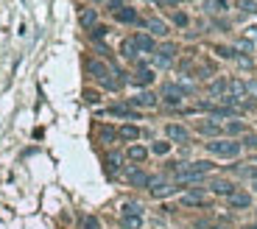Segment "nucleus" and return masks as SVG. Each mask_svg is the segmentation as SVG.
<instances>
[{
    "label": "nucleus",
    "instance_id": "nucleus-39",
    "mask_svg": "<svg viewBox=\"0 0 257 229\" xmlns=\"http://www.w3.org/2000/svg\"><path fill=\"white\" fill-rule=\"evenodd\" d=\"M255 193H257V179H255Z\"/></svg>",
    "mask_w": 257,
    "mask_h": 229
},
{
    "label": "nucleus",
    "instance_id": "nucleus-24",
    "mask_svg": "<svg viewBox=\"0 0 257 229\" xmlns=\"http://www.w3.org/2000/svg\"><path fill=\"white\" fill-rule=\"evenodd\" d=\"M126 154H128V159H134V162H143V159L148 157V151H145L143 145H131V148H128Z\"/></svg>",
    "mask_w": 257,
    "mask_h": 229
},
{
    "label": "nucleus",
    "instance_id": "nucleus-6",
    "mask_svg": "<svg viewBox=\"0 0 257 229\" xmlns=\"http://www.w3.org/2000/svg\"><path fill=\"white\" fill-rule=\"evenodd\" d=\"M165 134H168V140H173V143H187V140H190L187 129L179 126V123H168V126H165Z\"/></svg>",
    "mask_w": 257,
    "mask_h": 229
},
{
    "label": "nucleus",
    "instance_id": "nucleus-26",
    "mask_svg": "<svg viewBox=\"0 0 257 229\" xmlns=\"http://www.w3.org/2000/svg\"><path fill=\"white\" fill-rule=\"evenodd\" d=\"M107 171L109 173L121 171V154H109V157H107Z\"/></svg>",
    "mask_w": 257,
    "mask_h": 229
},
{
    "label": "nucleus",
    "instance_id": "nucleus-21",
    "mask_svg": "<svg viewBox=\"0 0 257 229\" xmlns=\"http://www.w3.org/2000/svg\"><path fill=\"white\" fill-rule=\"evenodd\" d=\"M79 20H81V25H84V28H93L95 22H98V14H95V8H84Z\"/></svg>",
    "mask_w": 257,
    "mask_h": 229
},
{
    "label": "nucleus",
    "instance_id": "nucleus-29",
    "mask_svg": "<svg viewBox=\"0 0 257 229\" xmlns=\"http://www.w3.org/2000/svg\"><path fill=\"white\" fill-rule=\"evenodd\" d=\"M238 8L246 11V14H252V11H257V3L255 0H238Z\"/></svg>",
    "mask_w": 257,
    "mask_h": 229
},
{
    "label": "nucleus",
    "instance_id": "nucleus-7",
    "mask_svg": "<svg viewBox=\"0 0 257 229\" xmlns=\"http://www.w3.org/2000/svg\"><path fill=\"white\" fill-rule=\"evenodd\" d=\"M148 190H151V196H154V199H162V196L173 193L176 187H173V185H168V182H165V179H159V176H157V179H151Z\"/></svg>",
    "mask_w": 257,
    "mask_h": 229
},
{
    "label": "nucleus",
    "instance_id": "nucleus-19",
    "mask_svg": "<svg viewBox=\"0 0 257 229\" xmlns=\"http://www.w3.org/2000/svg\"><path fill=\"white\" fill-rule=\"evenodd\" d=\"M151 81H154V73H151L148 67H140V70L134 73V84H140V87H148Z\"/></svg>",
    "mask_w": 257,
    "mask_h": 229
},
{
    "label": "nucleus",
    "instance_id": "nucleus-17",
    "mask_svg": "<svg viewBox=\"0 0 257 229\" xmlns=\"http://www.w3.org/2000/svg\"><path fill=\"white\" fill-rule=\"evenodd\" d=\"M134 107H157V95L154 93H140L137 98H131Z\"/></svg>",
    "mask_w": 257,
    "mask_h": 229
},
{
    "label": "nucleus",
    "instance_id": "nucleus-38",
    "mask_svg": "<svg viewBox=\"0 0 257 229\" xmlns=\"http://www.w3.org/2000/svg\"><path fill=\"white\" fill-rule=\"evenodd\" d=\"M243 229H257V227H255V224H246V227H243Z\"/></svg>",
    "mask_w": 257,
    "mask_h": 229
},
{
    "label": "nucleus",
    "instance_id": "nucleus-18",
    "mask_svg": "<svg viewBox=\"0 0 257 229\" xmlns=\"http://www.w3.org/2000/svg\"><path fill=\"white\" fill-rule=\"evenodd\" d=\"M157 53H159V56H157V62H159V65H168V62L173 59V53H176V45H171V42H168V45H162V48H159Z\"/></svg>",
    "mask_w": 257,
    "mask_h": 229
},
{
    "label": "nucleus",
    "instance_id": "nucleus-25",
    "mask_svg": "<svg viewBox=\"0 0 257 229\" xmlns=\"http://www.w3.org/2000/svg\"><path fill=\"white\" fill-rule=\"evenodd\" d=\"M81 229H101V221L95 218V215H81Z\"/></svg>",
    "mask_w": 257,
    "mask_h": 229
},
{
    "label": "nucleus",
    "instance_id": "nucleus-16",
    "mask_svg": "<svg viewBox=\"0 0 257 229\" xmlns=\"http://www.w3.org/2000/svg\"><path fill=\"white\" fill-rule=\"evenodd\" d=\"M145 28H148L154 36H165V34H168V25H165L162 20H157V17H151V20L145 22Z\"/></svg>",
    "mask_w": 257,
    "mask_h": 229
},
{
    "label": "nucleus",
    "instance_id": "nucleus-2",
    "mask_svg": "<svg viewBox=\"0 0 257 229\" xmlns=\"http://www.w3.org/2000/svg\"><path fill=\"white\" fill-rule=\"evenodd\" d=\"M121 224L123 229H143V207L140 204H123L121 210Z\"/></svg>",
    "mask_w": 257,
    "mask_h": 229
},
{
    "label": "nucleus",
    "instance_id": "nucleus-12",
    "mask_svg": "<svg viewBox=\"0 0 257 229\" xmlns=\"http://www.w3.org/2000/svg\"><path fill=\"white\" fill-rule=\"evenodd\" d=\"M109 114H115V117H128V120H137V112L131 107H126V104H115V107H109Z\"/></svg>",
    "mask_w": 257,
    "mask_h": 229
},
{
    "label": "nucleus",
    "instance_id": "nucleus-3",
    "mask_svg": "<svg viewBox=\"0 0 257 229\" xmlns=\"http://www.w3.org/2000/svg\"><path fill=\"white\" fill-rule=\"evenodd\" d=\"M210 154H215V157H224V159H235L238 154H241L243 145L238 143V140H213V143H207Z\"/></svg>",
    "mask_w": 257,
    "mask_h": 229
},
{
    "label": "nucleus",
    "instance_id": "nucleus-23",
    "mask_svg": "<svg viewBox=\"0 0 257 229\" xmlns=\"http://www.w3.org/2000/svg\"><path fill=\"white\" fill-rule=\"evenodd\" d=\"M118 134H121L123 140H137V137H140V129H137V126H131V123H126V126H121V131H118Z\"/></svg>",
    "mask_w": 257,
    "mask_h": 229
},
{
    "label": "nucleus",
    "instance_id": "nucleus-8",
    "mask_svg": "<svg viewBox=\"0 0 257 229\" xmlns=\"http://www.w3.org/2000/svg\"><path fill=\"white\" fill-rule=\"evenodd\" d=\"M182 204H185V207H204V204H207V196L201 193V190H187V193L182 196Z\"/></svg>",
    "mask_w": 257,
    "mask_h": 229
},
{
    "label": "nucleus",
    "instance_id": "nucleus-14",
    "mask_svg": "<svg viewBox=\"0 0 257 229\" xmlns=\"http://www.w3.org/2000/svg\"><path fill=\"white\" fill-rule=\"evenodd\" d=\"M115 20H118V22H137L140 17H137V8L123 6V8H118V11H115Z\"/></svg>",
    "mask_w": 257,
    "mask_h": 229
},
{
    "label": "nucleus",
    "instance_id": "nucleus-37",
    "mask_svg": "<svg viewBox=\"0 0 257 229\" xmlns=\"http://www.w3.org/2000/svg\"><path fill=\"white\" fill-rule=\"evenodd\" d=\"M165 6H179V3H182V0H162Z\"/></svg>",
    "mask_w": 257,
    "mask_h": 229
},
{
    "label": "nucleus",
    "instance_id": "nucleus-33",
    "mask_svg": "<svg viewBox=\"0 0 257 229\" xmlns=\"http://www.w3.org/2000/svg\"><path fill=\"white\" fill-rule=\"evenodd\" d=\"M207 6H213L215 11H224V8H227V0H210Z\"/></svg>",
    "mask_w": 257,
    "mask_h": 229
},
{
    "label": "nucleus",
    "instance_id": "nucleus-15",
    "mask_svg": "<svg viewBox=\"0 0 257 229\" xmlns=\"http://www.w3.org/2000/svg\"><path fill=\"white\" fill-rule=\"evenodd\" d=\"M128 182H131L134 187H148L151 185V176L145 171H131V173H128Z\"/></svg>",
    "mask_w": 257,
    "mask_h": 229
},
{
    "label": "nucleus",
    "instance_id": "nucleus-28",
    "mask_svg": "<svg viewBox=\"0 0 257 229\" xmlns=\"http://www.w3.org/2000/svg\"><path fill=\"white\" fill-rule=\"evenodd\" d=\"M246 131V126H243L241 120H229L227 123V134H243Z\"/></svg>",
    "mask_w": 257,
    "mask_h": 229
},
{
    "label": "nucleus",
    "instance_id": "nucleus-1",
    "mask_svg": "<svg viewBox=\"0 0 257 229\" xmlns=\"http://www.w3.org/2000/svg\"><path fill=\"white\" fill-rule=\"evenodd\" d=\"M213 171V162H207V159H196V162H187V165H176V176L179 182H196L201 179L204 173Z\"/></svg>",
    "mask_w": 257,
    "mask_h": 229
},
{
    "label": "nucleus",
    "instance_id": "nucleus-36",
    "mask_svg": "<svg viewBox=\"0 0 257 229\" xmlns=\"http://www.w3.org/2000/svg\"><path fill=\"white\" fill-rule=\"evenodd\" d=\"M84 101H87V104H95V101H98V95H95V93H90V90H87V93H84Z\"/></svg>",
    "mask_w": 257,
    "mask_h": 229
},
{
    "label": "nucleus",
    "instance_id": "nucleus-40",
    "mask_svg": "<svg viewBox=\"0 0 257 229\" xmlns=\"http://www.w3.org/2000/svg\"><path fill=\"white\" fill-rule=\"evenodd\" d=\"M255 179H257V173H255Z\"/></svg>",
    "mask_w": 257,
    "mask_h": 229
},
{
    "label": "nucleus",
    "instance_id": "nucleus-34",
    "mask_svg": "<svg viewBox=\"0 0 257 229\" xmlns=\"http://www.w3.org/2000/svg\"><path fill=\"white\" fill-rule=\"evenodd\" d=\"M93 36H95V39H104V36H107V28H104V25H95V28H93Z\"/></svg>",
    "mask_w": 257,
    "mask_h": 229
},
{
    "label": "nucleus",
    "instance_id": "nucleus-13",
    "mask_svg": "<svg viewBox=\"0 0 257 229\" xmlns=\"http://www.w3.org/2000/svg\"><path fill=\"white\" fill-rule=\"evenodd\" d=\"M210 187H213V193H221V196H232V193H235V185H232V182H227V179L210 182Z\"/></svg>",
    "mask_w": 257,
    "mask_h": 229
},
{
    "label": "nucleus",
    "instance_id": "nucleus-35",
    "mask_svg": "<svg viewBox=\"0 0 257 229\" xmlns=\"http://www.w3.org/2000/svg\"><path fill=\"white\" fill-rule=\"evenodd\" d=\"M246 93H249V95H255V98H257V81H249V84H246Z\"/></svg>",
    "mask_w": 257,
    "mask_h": 229
},
{
    "label": "nucleus",
    "instance_id": "nucleus-27",
    "mask_svg": "<svg viewBox=\"0 0 257 229\" xmlns=\"http://www.w3.org/2000/svg\"><path fill=\"white\" fill-rule=\"evenodd\" d=\"M121 53H123L126 59H134V56H137V48H134V42H131V39H126V42L121 45Z\"/></svg>",
    "mask_w": 257,
    "mask_h": 229
},
{
    "label": "nucleus",
    "instance_id": "nucleus-32",
    "mask_svg": "<svg viewBox=\"0 0 257 229\" xmlns=\"http://www.w3.org/2000/svg\"><path fill=\"white\" fill-rule=\"evenodd\" d=\"M173 22H176V25H187V14L185 11H176V14H173Z\"/></svg>",
    "mask_w": 257,
    "mask_h": 229
},
{
    "label": "nucleus",
    "instance_id": "nucleus-9",
    "mask_svg": "<svg viewBox=\"0 0 257 229\" xmlns=\"http://www.w3.org/2000/svg\"><path fill=\"white\" fill-rule=\"evenodd\" d=\"M249 204H252V196L249 193L235 190V193L229 196V207H232V210H249Z\"/></svg>",
    "mask_w": 257,
    "mask_h": 229
},
{
    "label": "nucleus",
    "instance_id": "nucleus-20",
    "mask_svg": "<svg viewBox=\"0 0 257 229\" xmlns=\"http://www.w3.org/2000/svg\"><path fill=\"white\" fill-rule=\"evenodd\" d=\"M199 131H201V134L215 137V134H221V126H218V123H213V120H199Z\"/></svg>",
    "mask_w": 257,
    "mask_h": 229
},
{
    "label": "nucleus",
    "instance_id": "nucleus-10",
    "mask_svg": "<svg viewBox=\"0 0 257 229\" xmlns=\"http://www.w3.org/2000/svg\"><path fill=\"white\" fill-rule=\"evenodd\" d=\"M227 93H229V98L235 101V104L249 95V93H246V84H243L241 79H232V81H229V90H227Z\"/></svg>",
    "mask_w": 257,
    "mask_h": 229
},
{
    "label": "nucleus",
    "instance_id": "nucleus-4",
    "mask_svg": "<svg viewBox=\"0 0 257 229\" xmlns=\"http://www.w3.org/2000/svg\"><path fill=\"white\" fill-rule=\"evenodd\" d=\"M87 70H90V76H95L101 84L112 87V90H115V87H121L115 79H109V76H112V70H109V65H107V62H101V59H90V62H87Z\"/></svg>",
    "mask_w": 257,
    "mask_h": 229
},
{
    "label": "nucleus",
    "instance_id": "nucleus-22",
    "mask_svg": "<svg viewBox=\"0 0 257 229\" xmlns=\"http://www.w3.org/2000/svg\"><path fill=\"white\" fill-rule=\"evenodd\" d=\"M229 90V81L227 79H215L213 84H210V93L213 95H218V98H224V93Z\"/></svg>",
    "mask_w": 257,
    "mask_h": 229
},
{
    "label": "nucleus",
    "instance_id": "nucleus-11",
    "mask_svg": "<svg viewBox=\"0 0 257 229\" xmlns=\"http://www.w3.org/2000/svg\"><path fill=\"white\" fill-rule=\"evenodd\" d=\"M131 42H134L137 50H143V53H151V50L157 48V45H154V39H151V34H137Z\"/></svg>",
    "mask_w": 257,
    "mask_h": 229
},
{
    "label": "nucleus",
    "instance_id": "nucleus-5",
    "mask_svg": "<svg viewBox=\"0 0 257 229\" xmlns=\"http://www.w3.org/2000/svg\"><path fill=\"white\" fill-rule=\"evenodd\" d=\"M162 98L168 107H179L182 104V98H185V90L179 84H162Z\"/></svg>",
    "mask_w": 257,
    "mask_h": 229
},
{
    "label": "nucleus",
    "instance_id": "nucleus-30",
    "mask_svg": "<svg viewBox=\"0 0 257 229\" xmlns=\"http://www.w3.org/2000/svg\"><path fill=\"white\" fill-rule=\"evenodd\" d=\"M151 151L162 157V154H168V151H171V143H154V145H151Z\"/></svg>",
    "mask_w": 257,
    "mask_h": 229
},
{
    "label": "nucleus",
    "instance_id": "nucleus-31",
    "mask_svg": "<svg viewBox=\"0 0 257 229\" xmlns=\"http://www.w3.org/2000/svg\"><path fill=\"white\" fill-rule=\"evenodd\" d=\"M241 145H246V148H257V134H246Z\"/></svg>",
    "mask_w": 257,
    "mask_h": 229
}]
</instances>
